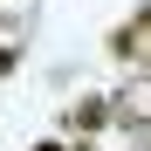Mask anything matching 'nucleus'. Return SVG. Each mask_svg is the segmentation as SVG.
Here are the masks:
<instances>
[{"label":"nucleus","mask_w":151,"mask_h":151,"mask_svg":"<svg viewBox=\"0 0 151 151\" xmlns=\"http://www.w3.org/2000/svg\"><path fill=\"white\" fill-rule=\"evenodd\" d=\"M103 117H110V103L89 96V103H76V131H103Z\"/></svg>","instance_id":"nucleus-1"},{"label":"nucleus","mask_w":151,"mask_h":151,"mask_svg":"<svg viewBox=\"0 0 151 151\" xmlns=\"http://www.w3.org/2000/svg\"><path fill=\"white\" fill-rule=\"evenodd\" d=\"M117 55H144V21H131V28L117 35Z\"/></svg>","instance_id":"nucleus-2"},{"label":"nucleus","mask_w":151,"mask_h":151,"mask_svg":"<svg viewBox=\"0 0 151 151\" xmlns=\"http://www.w3.org/2000/svg\"><path fill=\"white\" fill-rule=\"evenodd\" d=\"M0 76H14V55H7V48H0Z\"/></svg>","instance_id":"nucleus-3"},{"label":"nucleus","mask_w":151,"mask_h":151,"mask_svg":"<svg viewBox=\"0 0 151 151\" xmlns=\"http://www.w3.org/2000/svg\"><path fill=\"white\" fill-rule=\"evenodd\" d=\"M35 151H62V144H35Z\"/></svg>","instance_id":"nucleus-4"}]
</instances>
